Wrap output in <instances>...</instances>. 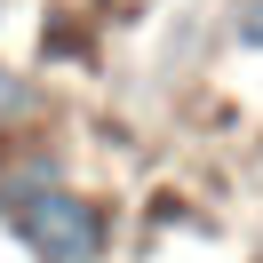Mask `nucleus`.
<instances>
[{
  "mask_svg": "<svg viewBox=\"0 0 263 263\" xmlns=\"http://www.w3.org/2000/svg\"><path fill=\"white\" fill-rule=\"evenodd\" d=\"M0 223L16 231V247L32 263H112V247H120V208L104 192H88V183H72V176L24 192Z\"/></svg>",
  "mask_w": 263,
  "mask_h": 263,
  "instance_id": "obj_1",
  "label": "nucleus"
},
{
  "mask_svg": "<svg viewBox=\"0 0 263 263\" xmlns=\"http://www.w3.org/2000/svg\"><path fill=\"white\" fill-rule=\"evenodd\" d=\"M223 32H231V48L263 56V0H231V8H223Z\"/></svg>",
  "mask_w": 263,
  "mask_h": 263,
  "instance_id": "obj_3",
  "label": "nucleus"
},
{
  "mask_svg": "<svg viewBox=\"0 0 263 263\" xmlns=\"http://www.w3.org/2000/svg\"><path fill=\"white\" fill-rule=\"evenodd\" d=\"M48 112V96H40V80H24L16 64H0V136H16L24 120Z\"/></svg>",
  "mask_w": 263,
  "mask_h": 263,
  "instance_id": "obj_2",
  "label": "nucleus"
},
{
  "mask_svg": "<svg viewBox=\"0 0 263 263\" xmlns=\"http://www.w3.org/2000/svg\"><path fill=\"white\" fill-rule=\"evenodd\" d=\"M0 8H8V0H0Z\"/></svg>",
  "mask_w": 263,
  "mask_h": 263,
  "instance_id": "obj_4",
  "label": "nucleus"
}]
</instances>
